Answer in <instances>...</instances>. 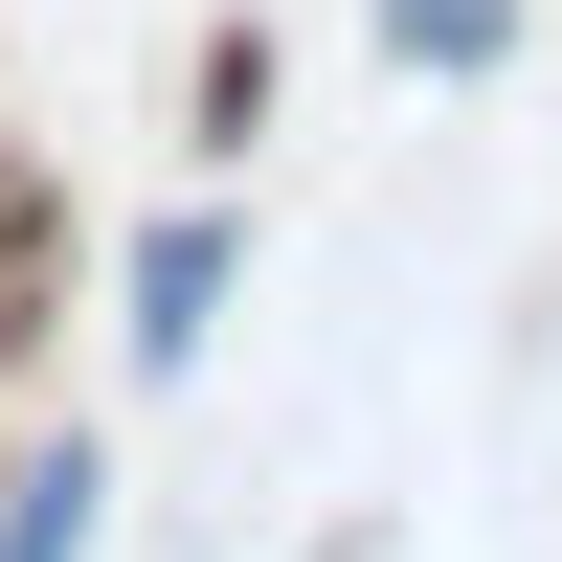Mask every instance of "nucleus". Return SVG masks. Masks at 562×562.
<instances>
[{
	"label": "nucleus",
	"mask_w": 562,
	"mask_h": 562,
	"mask_svg": "<svg viewBox=\"0 0 562 562\" xmlns=\"http://www.w3.org/2000/svg\"><path fill=\"white\" fill-rule=\"evenodd\" d=\"M225 270H248V225H225V203H180L158 248H135V360H158V383L225 338Z\"/></svg>",
	"instance_id": "nucleus-1"
},
{
	"label": "nucleus",
	"mask_w": 562,
	"mask_h": 562,
	"mask_svg": "<svg viewBox=\"0 0 562 562\" xmlns=\"http://www.w3.org/2000/svg\"><path fill=\"white\" fill-rule=\"evenodd\" d=\"M90 495H113L90 450H23V473H0V562H90Z\"/></svg>",
	"instance_id": "nucleus-2"
},
{
	"label": "nucleus",
	"mask_w": 562,
	"mask_h": 562,
	"mask_svg": "<svg viewBox=\"0 0 562 562\" xmlns=\"http://www.w3.org/2000/svg\"><path fill=\"white\" fill-rule=\"evenodd\" d=\"M495 45H518V0H383V68H428V90H473Z\"/></svg>",
	"instance_id": "nucleus-3"
}]
</instances>
